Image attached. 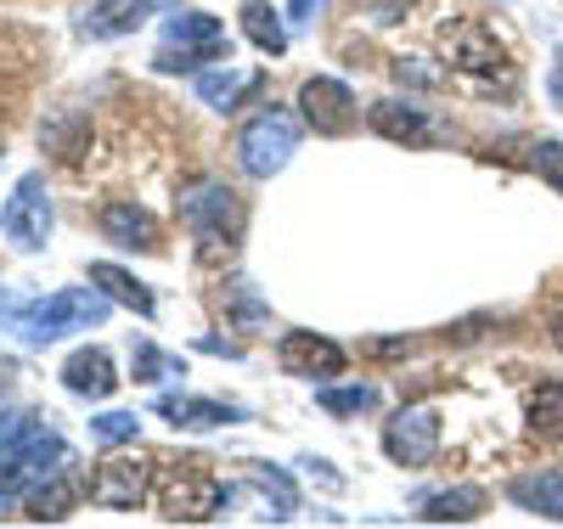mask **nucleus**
<instances>
[{"instance_id": "1", "label": "nucleus", "mask_w": 563, "mask_h": 529, "mask_svg": "<svg viewBox=\"0 0 563 529\" xmlns=\"http://www.w3.org/2000/svg\"><path fill=\"white\" fill-rule=\"evenodd\" d=\"M294 147H299V119L288 113V108H260L243 130H238V164L254 175V180H271L282 164L294 158Z\"/></svg>"}, {"instance_id": "2", "label": "nucleus", "mask_w": 563, "mask_h": 529, "mask_svg": "<svg viewBox=\"0 0 563 529\" xmlns=\"http://www.w3.org/2000/svg\"><path fill=\"white\" fill-rule=\"evenodd\" d=\"M108 316V299L102 294H85V287H68V294H52V299H40L18 316V332L29 344H52L63 339V332L74 327H97Z\"/></svg>"}, {"instance_id": "3", "label": "nucleus", "mask_w": 563, "mask_h": 529, "mask_svg": "<svg viewBox=\"0 0 563 529\" xmlns=\"http://www.w3.org/2000/svg\"><path fill=\"white\" fill-rule=\"evenodd\" d=\"M164 40H169V45L153 57L158 74H192V68H203V63H220V52H225V29H220L214 18H203V12L169 18Z\"/></svg>"}, {"instance_id": "4", "label": "nucleus", "mask_w": 563, "mask_h": 529, "mask_svg": "<svg viewBox=\"0 0 563 529\" xmlns=\"http://www.w3.org/2000/svg\"><path fill=\"white\" fill-rule=\"evenodd\" d=\"M52 225H57V214H52V191H45L40 175H23L18 191L7 198V209H0V231H7V243L23 249V254H34V249H45Z\"/></svg>"}, {"instance_id": "5", "label": "nucleus", "mask_w": 563, "mask_h": 529, "mask_svg": "<svg viewBox=\"0 0 563 529\" xmlns=\"http://www.w3.org/2000/svg\"><path fill=\"white\" fill-rule=\"evenodd\" d=\"M164 518H175V524H203V518H214L220 513V502H225V485L203 467V462H175L169 467V478H164Z\"/></svg>"}, {"instance_id": "6", "label": "nucleus", "mask_w": 563, "mask_h": 529, "mask_svg": "<svg viewBox=\"0 0 563 529\" xmlns=\"http://www.w3.org/2000/svg\"><path fill=\"white\" fill-rule=\"evenodd\" d=\"M52 462H63V440L52 428H29L12 445H0V496H18V491L40 485V478H52L57 473Z\"/></svg>"}, {"instance_id": "7", "label": "nucleus", "mask_w": 563, "mask_h": 529, "mask_svg": "<svg viewBox=\"0 0 563 529\" xmlns=\"http://www.w3.org/2000/svg\"><path fill=\"white\" fill-rule=\"evenodd\" d=\"M180 214H186V225H192L209 249H231L238 243V231H243V203H238V191L231 186H220V180H203L192 198H180Z\"/></svg>"}, {"instance_id": "8", "label": "nucleus", "mask_w": 563, "mask_h": 529, "mask_svg": "<svg viewBox=\"0 0 563 529\" xmlns=\"http://www.w3.org/2000/svg\"><path fill=\"white\" fill-rule=\"evenodd\" d=\"M445 57H451V68L456 74H474V79H512V63H507V52H501V40L485 29V23H456V29H445Z\"/></svg>"}, {"instance_id": "9", "label": "nucleus", "mask_w": 563, "mask_h": 529, "mask_svg": "<svg viewBox=\"0 0 563 529\" xmlns=\"http://www.w3.org/2000/svg\"><path fill=\"white\" fill-rule=\"evenodd\" d=\"M384 451L400 467H429L440 451V411L434 406H406L389 428H384Z\"/></svg>"}, {"instance_id": "10", "label": "nucleus", "mask_w": 563, "mask_h": 529, "mask_svg": "<svg viewBox=\"0 0 563 529\" xmlns=\"http://www.w3.org/2000/svg\"><path fill=\"white\" fill-rule=\"evenodd\" d=\"M299 108H305V124H310L316 135H344V130L355 124V96H350V85H339V79H305Z\"/></svg>"}, {"instance_id": "11", "label": "nucleus", "mask_w": 563, "mask_h": 529, "mask_svg": "<svg viewBox=\"0 0 563 529\" xmlns=\"http://www.w3.org/2000/svg\"><path fill=\"white\" fill-rule=\"evenodd\" d=\"M276 361L288 377H339L344 372V350L333 339H321V332H288L276 344Z\"/></svg>"}, {"instance_id": "12", "label": "nucleus", "mask_w": 563, "mask_h": 529, "mask_svg": "<svg viewBox=\"0 0 563 529\" xmlns=\"http://www.w3.org/2000/svg\"><path fill=\"white\" fill-rule=\"evenodd\" d=\"M141 496H147V462L108 456V462L97 467V478H90V502H97V507L130 513V507H141Z\"/></svg>"}, {"instance_id": "13", "label": "nucleus", "mask_w": 563, "mask_h": 529, "mask_svg": "<svg viewBox=\"0 0 563 529\" xmlns=\"http://www.w3.org/2000/svg\"><path fill=\"white\" fill-rule=\"evenodd\" d=\"M366 124L378 130V135H389V141H406V147H429V141H451V124L429 119V113L411 108V102H378V108L366 113Z\"/></svg>"}, {"instance_id": "14", "label": "nucleus", "mask_w": 563, "mask_h": 529, "mask_svg": "<svg viewBox=\"0 0 563 529\" xmlns=\"http://www.w3.org/2000/svg\"><path fill=\"white\" fill-rule=\"evenodd\" d=\"M102 236H108V243H119V249H141V254L164 249L158 220L147 209H135V203H108L102 209Z\"/></svg>"}, {"instance_id": "15", "label": "nucleus", "mask_w": 563, "mask_h": 529, "mask_svg": "<svg viewBox=\"0 0 563 529\" xmlns=\"http://www.w3.org/2000/svg\"><path fill=\"white\" fill-rule=\"evenodd\" d=\"M63 383H68V395H79V400H108L119 389V372H113L108 350H79V355L63 361Z\"/></svg>"}, {"instance_id": "16", "label": "nucleus", "mask_w": 563, "mask_h": 529, "mask_svg": "<svg viewBox=\"0 0 563 529\" xmlns=\"http://www.w3.org/2000/svg\"><path fill=\"white\" fill-rule=\"evenodd\" d=\"M79 496H90V485L57 467V473H52V485L40 478V491L29 496V518H34V524H63V518L79 507Z\"/></svg>"}, {"instance_id": "17", "label": "nucleus", "mask_w": 563, "mask_h": 529, "mask_svg": "<svg viewBox=\"0 0 563 529\" xmlns=\"http://www.w3.org/2000/svg\"><path fill=\"white\" fill-rule=\"evenodd\" d=\"M485 513V491L479 485H456V491H434L429 502H422V518L429 524H467Z\"/></svg>"}, {"instance_id": "18", "label": "nucleus", "mask_w": 563, "mask_h": 529, "mask_svg": "<svg viewBox=\"0 0 563 529\" xmlns=\"http://www.w3.org/2000/svg\"><path fill=\"white\" fill-rule=\"evenodd\" d=\"M254 90H260V74H231V63L214 68V74H198V96H203L209 108H220V113H231Z\"/></svg>"}, {"instance_id": "19", "label": "nucleus", "mask_w": 563, "mask_h": 529, "mask_svg": "<svg viewBox=\"0 0 563 529\" xmlns=\"http://www.w3.org/2000/svg\"><path fill=\"white\" fill-rule=\"evenodd\" d=\"M158 411H164V417H175V422H186V428H220V422H238V417H243L238 406L192 400V395H164V400H158Z\"/></svg>"}, {"instance_id": "20", "label": "nucleus", "mask_w": 563, "mask_h": 529, "mask_svg": "<svg viewBox=\"0 0 563 529\" xmlns=\"http://www.w3.org/2000/svg\"><path fill=\"white\" fill-rule=\"evenodd\" d=\"M530 434L541 440H563V383H541V389H530Z\"/></svg>"}, {"instance_id": "21", "label": "nucleus", "mask_w": 563, "mask_h": 529, "mask_svg": "<svg viewBox=\"0 0 563 529\" xmlns=\"http://www.w3.org/2000/svg\"><path fill=\"white\" fill-rule=\"evenodd\" d=\"M243 34L260 45L265 57H282V52H288V29H282V18L265 7V0H249V7H243Z\"/></svg>"}, {"instance_id": "22", "label": "nucleus", "mask_w": 563, "mask_h": 529, "mask_svg": "<svg viewBox=\"0 0 563 529\" xmlns=\"http://www.w3.org/2000/svg\"><path fill=\"white\" fill-rule=\"evenodd\" d=\"M147 12H153V0H108V7H97L85 18V34H97V40L102 34H130Z\"/></svg>"}, {"instance_id": "23", "label": "nucleus", "mask_w": 563, "mask_h": 529, "mask_svg": "<svg viewBox=\"0 0 563 529\" xmlns=\"http://www.w3.org/2000/svg\"><path fill=\"white\" fill-rule=\"evenodd\" d=\"M90 282L108 287V294H113L119 305H130V310H141V316H153V294H147V282H135L130 271H119V265H90Z\"/></svg>"}, {"instance_id": "24", "label": "nucleus", "mask_w": 563, "mask_h": 529, "mask_svg": "<svg viewBox=\"0 0 563 529\" xmlns=\"http://www.w3.org/2000/svg\"><path fill=\"white\" fill-rule=\"evenodd\" d=\"M316 400L333 411V417H361V411L378 406V389H372V383H355V389H321Z\"/></svg>"}, {"instance_id": "25", "label": "nucleus", "mask_w": 563, "mask_h": 529, "mask_svg": "<svg viewBox=\"0 0 563 529\" xmlns=\"http://www.w3.org/2000/svg\"><path fill=\"white\" fill-rule=\"evenodd\" d=\"M530 169H536L547 186L563 191V141H536V147H530Z\"/></svg>"}, {"instance_id": "26", "label": "nucleus", "mask_w": 563, "mask_h": 529, "mask_svg": "<svg viewBox=\"0 0 563 529\" xmlns=\"http://www.w3.org/2000/svg\"><path fill=\"white\" fill-rule=\"evenodd\" d=\"M135 411H108V417H97L90 422V434H97L102 445H124V440H135Z\"/></svg>"}, {"instance_id": "27", "label": "nucleus", "mask_w": 563, "mask_h": 529, "mask_svg": "<svg viewBox=\"0 0 563 529\" xmlns=\"http://www.w3.org/2000/svg\"><path fill=\"white\" fill-rule=\"evenodd\" d=\"M74 124H79V119H74V113H63L57 124H45V130H40V135H45V141H52V147H57V158H79V141H74Z\"/></svg>"}, {"instance_id": "28", "label": "nucleus", "mask_w": 563, "mask_h": 529, "mask_svg": "<svg viewBox=\"0 0 563 529\" xmlns=\"http://www.w3.org/2000/svg\"><path fill=\"white\" fill-rule=\"evenodd\" d=\"M135 372H141V377H169V355H158L153 344H141V350H135Z\"/></svg>"}, {"instance_id": "29", "label": "nucleus", "mask_w": 563, "mask_h": 529, "mask_svg": "<svg viewBox=\"0 0 563 529\" xmlns=\"http://www.w3.org/2000/svg\"><path fill=\"white\" fill-rule=\"evenodd\" d=\"M411 350H417L411 339H372V344H366V355H384V361H389V355H411Z\"/></svg>"}, {"instance_id": "30", "label": "nucleus", "mask_w": 563, "mask_h": 529, "mask_svg": "<svg viewBox=\"0 0 563 529\" xmlns=\"http://www.w3.org/2000/svg\"><path fill=\"white\" fill-rule=\"evenodd\" d=\"M547 96H552V108L563 113V57L552 63V74H547Z\"/></svg>"}, {"instance_id": "31", "label": "nucleus", "mask_w": 563, "mask_h": 529, "mask_svg": "<svg viewBox=\"0 0 563 529\" xmlns=\"http://www.w3.org/2000/svg\"><path fill=\"white\" fill-rule=\"evenodd\" d=\"M321 7H327V0H294L288 12H294V23H316V12H321Z\"/></svg>"}, {"instance_id": "32", "label": "nucleus", "mask_w": 563, "mask_h": 529, "mask_svg": "<svg viewBox=\"0 0 563 529\" xmlns=\"http://www.w3.org/2000/svg\"><path fill=\"white\" fill-rule=\"evenodd\" d=\"M552 344H558V350H563V310H558V316H552Z\"/></svg>"}, {"instance_id": "33", "label": "nucleus", "mask_w": 563, "mask_h": 529, "mask_svg": "<svg viewBox=\"0 0 563 529\" xmlns=\"http://www.w3.org/2000/svg\"><path fill=\"white\" fill-rule=\"evenodd\" d=\"M7 383H12V372H7V366H0V395H7Z\"/></svg>"}]
</instances>
